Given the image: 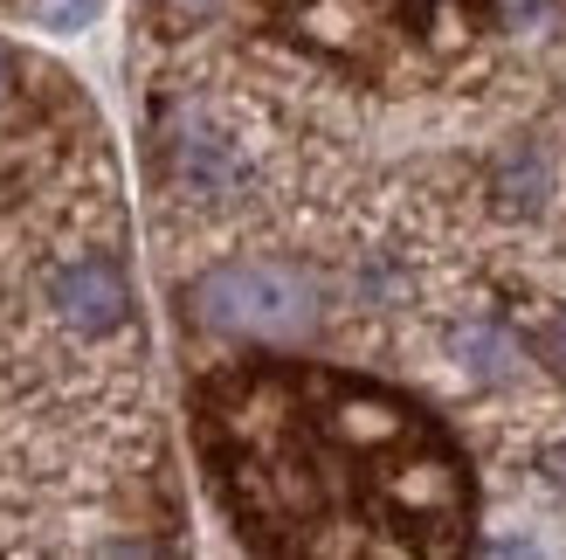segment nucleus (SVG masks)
<instances>
[{"label":"nucleus","instance_id":"obj_1","mask_svg":"<svg viewBox=\"0 0 566 560\" xmlns=\"http://www.w3.org/2000/svg\"><path fill=\"white\" fill-rule=\"evenodd\" d=\"M201 319L214 332H235V340H276L291 346L318 325V284L291 263H221L201 277Z\"/></svg>","mask_w":566,"mask_h":560},{"label":"nucleus","instance_id":"obj_2","mask_svg":"<svg viewBox=\"0 0 566 560\" xmlns=\"http://www.w3.org/2000/svg\"><path fill=\"white\" fill-rule=\"evenodd\" d=\"M166 159H174V187L193 194V201H235L242 180H249V159L242 146L221 125H208L201 111H187L166 138Z\"/></svg>","mask_w":566,"mask_h":560},{"label":"nucleus","instance_id":"obj_3","mask_svg":"<svg viewBox=\"0 0 566 560\" xmlns=\"http://www.w3.org/2000/svg\"><path fill=\"white\" fill-rule=\"evenodd\" d=\"M49 304H55V319H63L70 332H83V340H104V332H118L132 319V291H125V277L118 263H104V257H76L49 277Z\"/></svg>","mask_w":566,"mask_h":560},{"label":"nucleus","instance_id":"obj_4","mask_svg":"<svg viewBox=\"0 0 566 560\" xmlns=\"http://www.w3.org/2000/svg\"><path fill=\"white\" fill-rule=\"evenodd\" d=\"M457 360H463L476 381H512L518 374V346L504 340L497 325H463L457 332Z\"/></svg>","mask_w":566,"mask_h":560},{"label":"nucleus","instance_id":"obj_5","mask_svg":"<svg viewBox=\"0 0 566 560\" xmlns=\"http://www.w3.org/2000/svg\"><path fill=\"white\" fill-rule=\"evenodd\" d=\"M497 180H504V201H518V208H539V194H546V166L532 159V153H512L497 166Z\"/></svg>","mask_w":566,"mask_h":560},{"label":"nucleus","instance_id":"obj_6","mask_svg":"<svg viewBox=\"0 0 566 560\" xmlns=\"http://www.w3.org/2000/svg\"><path fill=\"white\" fill-rule=\"evenodd\" d=\"M55 28H76V21H91L97 14V0H49V8H42Z\"/></svg>","mask_w":566,"mask_h":560},{"label":"nucleus","instance_id":"obj_7","mask_svg":"<svg viewBox=\"0 0 566 560\" xmlns=\"http://www.w3.org/2000/svg\"><path fill=\"white\" fill-rule=\"evenodd\" d=\"M546 353H553L559 367H566V319H553V325H546Z\"/></svg>","mask_w":566,"mask_h":560},{"label":"nucleus","instance_id":"obj_8","mask_svg":"<svg viewBox=\"0 0 566 560\" xmlns=\"http://www.w3.org/2000/svg\"><path fill=\"white\" fill-rule=\"evenodd\" d=\"M8 91H14V55L0 49V97H8Z\"/></svg>","mask_w":566,"mask_h":560}]
</instances>
